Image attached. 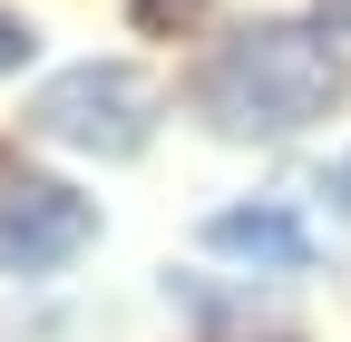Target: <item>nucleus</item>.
<instances>
[{"instance_id":"obj_6","label":"nucleus","mask_w":351,"mask_h":342,"mask_svg":"<svg viewBox=\"0 0 351 342\" xmlns=\"http://www.w3.org/2000/svg\"><path fill=\"white\" fill-rule=\"evenodd\" d=\"M205 0H137V30H186Z\"/></svg>"},{"instance_id":"obj_1","label":"nucleus","mask_w":351,"mask_h":342,"mask_svg":"<svg viewBox=\"0 0 351 342\" xmlns=\"http://www.w3.org/2000/svg\"><path fill=\"white\" fill-rule=\"evenodd\" d=\"M341 89H351L341 49L322 30H302V20H254L195 69V108L225 137H293V127L332 117Z\"/></svg>"},{"instance_id":"obj_5","label":"nucleus","mask_w":351,"mask_h":342,"mask_svg":"<svg viewBox=\"0 0 351 342\" xmlns=\"http://www.w3.org/2000/svg\"><path fill=\"white\" fill-rule=\"evenodd\" d=\"M29 49H39V30H29L20 10H0V78H10V69H29Z\"/></svg>"},{"instance_id":"obj_2","label":"nucleus","mask_w":351,"mask_h":342,"mask_svg":"<svg viewBox=\"0 0 351 342\" xmlns=\"http://www.w3.org/2000/svg\"><path fill=\"white\" fill-rule=\"evenodd\" d=\"M29 127L59 147H88V157H137L156 137V89L127 59H78L29 98Z\"/></svg>"},{"instance_id":"obj_7","label":"nucleus","mask_w":351,"mask_h":342,"mask_svg":"<svg viewBox=\"0 0 351 342\" xmlns=\"http://www.w3.org/2000/svg\"><path fill=\"white\" fill-rule=\"evenodd\" d=\"M341 196H351V166H341Z\"/></svg>"},{"instance_id":"obj_4","label":"nucleus","mask_w":351,"mask_h":342,"mask_svg":"<svg viewBox=\"0 0 351 342\" xmlns=\"http://www.w3.org/2000/svg\"><path fill=\"white\" fill-rule=\"evenodd\" d=\"M205 244L234 254V264H263V274H302L313 264V225L283 216V205H225V216H205Z\"/></svg>"},{"instance_id":"obj_3","label":"nucleus","mask_w":351,"mask_h":342,"mask_svg":"<svg viewBox=\"0 0 351 342\" xmlns=\"http://www.w3.org/2000/svg\"><path fill=\"white\" fill-rule=\"evenodd\" d=\"M98 235V205L59 176H20L0 196V274H59L69 254H88Z\"/></svg>"}]
</instances>
